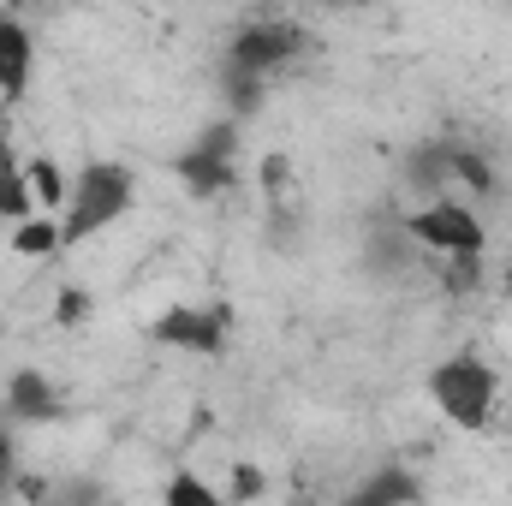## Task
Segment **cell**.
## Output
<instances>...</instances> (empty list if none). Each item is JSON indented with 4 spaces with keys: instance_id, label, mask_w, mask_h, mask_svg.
<instances>
[{
    "instance_id": "cell-11",
    "label": "cell",
    "mask_w": 512,
    "mask_h": 506,
    "mask_svg": "<svg viewBox=\"0 0 512 506\" xmlns=\"http://www.w3.org/2000/svg\"><path fill=\"white\" fill-rule=\"evenodd\" d=\"M30 215H36V197H30V179H24L18 143H12V131H6V137H0V221L18 227V221H30Z\"/></svg>"
},
{
    "instance_id": "cell-9",
    "label": "cell",
    "mask_w": 512,
    "mask_h": 506,
    "mask_svg": "<svg viewBox=\"0 0 512 506\" xmlns=\"http://www.w3.org/2000/svg\"><path fill=\"white\" fill-rule=\"evenodd\" d=\"M447 149H453V143H411V149H405V161H399V185H405V191H417L423 203L447 197V191H453Z\"/></svg>"
},
{
    "instance_id": "cell-21",
    "label": "cell",
    "mask_w": 512,
    "mask_h": 506,
    "mask_svg": "<svg viewBox=\"0 0 512 506\" xmlns=\"http://www.w3.org/2000/svg\"><path fill=\"white\" fill-rule=\"evenodd\" d=\"M48 506H108V489H102L96 477H66V483L48 495Z\"/></svg>"
},
{
    "instance_id": "cell-1",
    "label": "cell",
    "mask_w": 512,
    "mask_h": 506,
    "mask_svg": "<svg viewBox=\"0 0 512 506\" xmlns=\"http://www.w3.org/2000/svg\"><path fill=\"white\" fill-rule=\"evenodd\" d=\"M137 203V173L126 161H84L72 173V203L60 215V245H84L96 233H108L114 221H126Z\"/></svg>"
},
{
    "instance_id": "cell-4",
    "label": "cell",
    "mask_w": 512,
    "mask_h": 506,
    "mask_svg": "<svg viewBox=\"0 0 512 506\" xmlns=\"http://www.w3.org/2000/svg\"><path fill=\"white\" fill-rule=\"evenodd\" d=\"M310 48V36L292 24V18H245L233 36H227V66H245L256 78H268V72H280L286 60H298Z\"/></svg>"
},
{
    "instance_id": "cell-20",
    "label": "cell",
    "mask_w": 512,
    "mask_h": 506,
    "mask_svg": "<svg viewBox=\"0 0 512 506\" xmlns=\"http://www.w3.org/2000/svg\"><path fill=\"white\" fill-rule=\"evenodd\" d=\"M191 149L221 155V161H239V126H233V120H215V126H203L197 137H191Z\"/></svg>"
},
{
    "instance_id": "cell-17",
    "label": "cell",
    "mask_w": 512,
    "mask_h": 506,
    "mask_svg": "<svg viewBox=\"0 0 512 506\" xmlns=\"http://www.w3.org/2000/svg\"><path fill=\"white\" fill-rule=\"evenodd\" d=\"M483 274H489V256H447L441 262V292L447 298H477Z\"/></svg>"
},
{
    "instance_id": "cell-8",
    "label": "cell",
    "mask_w": 512,
    "mask_h": 506,
    "mask_svg": "<svg viewBox=\"0 0 512 506\" xmlns=\"http://www.w3.org/2000/svg\"><path fill=\"white\" fill-rule=\"evenodd\" d=\"M173 179L191 191V197H227L239 185V161H221V155H203V149H179L173 155Z\"/></svg>"
},
{
    "instance_id": "cell-23",
    "label": "cell",
    "mask_w": 512,
    "mask_h": 506,
    "mask_svg": "<svg viewBox=\"0 0 512 506\" xmlns=\"http://www.w3.org/2000/svg\"><path fill=\"white\" fill-rule=\"evenodd\" d=\"M18 477H24V471H18V429L0 423V495L18 489Z\"/></svg>"
},
{
    "instance_id": "cell-14",
    "label": "cell",
    "mask_w": 512,
    "mask_h": 506,
    "mask_svg": "<svg viewBox=\"0 0 512 506\" xmlns=\"http://www.w3.org/2000/svg\"><path fill=\"white\" fill-rule=\"evenodd\" d=\"M221 96H227V120L239 126V120L262 114V102H268V78H256V72H245V66H227V60H221Z\"/></svg>"
},
{
    "instance_id": "cell-22",
    "label": "cell",
    "mask_w": 512,
    "mask_h": 506,
    "mask_svg": "<svg viewBox=\"0 0 512 506\" xmlns=\"http://www.w3.org/2000/svg\"><path fill=\"white\" fill-rule=\"evenodd\" d=\"M90 310H96V304H90L84 286H60V298H54V322H60V328H84Z\"/></svg>"
},
{
    "instance_id": "cell-7",
    "label": "cell",
    "mask_w": 512,
    "mask_h": 506,
    "mask_svg": "<svg viewBox=\"0 0 512 506\" xmlns=\"http://www.w3.org/2000/svg\"><path fill=\"white\" fill-rule=\"evenodd\" d=\"M6 417L12 423H60L66 417V399H60V387L48 370H12L6 376Z\"/></svg>"
},
{
    "instance_id": "cell-6",
    "label": "cell",
    "mask_w": 512,
    "mask_h": 506,
    "mask_svg": "<svg viewBox=\"0 0 512 506\" xmlns=\"http://www.w3.org/2000/svg\"><path fill=\"white\" fill-rule=\"evenodd\" d=\"M36 78V30L18 12H0V102L18 108Z\"/></svg>"
},
{
    "instance_id": "cell-16",
    "label": "cell",
    "mask_w": 512,
    "mask_h": 506,
    "mask_svg": "<svg viewBox=\"0 0 512 506\" xmlns=\"http://www.w3.org/2000/svg\"><path fill=\"white\" fill-rule=\"evenodd\" d=\"M6 245H12V256H24V262H42V256L66 251V245H60V221H54V215H30V221H18Z\"/></svg>"
},
{
    "instance_id": "cell-3",
    "label": "cell",
    "mask_w": 512,
    "mask_h": 506,
    "mask_svg": "<svg viewBox=\"0 0 512 506\" xmlns=\"http://www.w3.org/2000/svg\"><path fill=\"white\" fill-rule=\"evenodd\" d=\"M399 233L417 245V251L429 256H489V227H483V215L471 209V203H459V197H435V203H417L405 221H399Z\"/></svg>"
},
{
    "instance_id": "cell-19",
    "label": "cell",
    "mask_w": 512,
    "mask_h": 506,
    "mask_svg": "<svg viewBox=\"0 0 512 506\" xmlns=\"http://www.w3.org/2000/svg\"><path fill=\"white\" fill-rule=\"evenodd\" d=\"M262 495H268V471H262V465L245 459V465L227 471V501L233 506H251V501H262Z\"/></svg>"
},
{
    "instance_id": "cell-10",
    "label": "cell",
    "mask_w": 512,
    "mask_h": 506,
    "mask_svg": "<svg viewBox=\"0 0 512 506\" xmlns=\"http://www.w3.org/2000/svg\"><path fill=\"white\" fill-rule=\"evenodd\" d=\"M417 501H423L417 477H411L405 465H382V471H370L340 506H417Z\"/></svg>"
},
{
    "instance_id": "cell-2",
    "label": "cell",
    "mask_w": 512,
    "mask_h": 506,
    "mask_svg": "<svg viewBox=\"0 0 512 506\" xmlns=\"http://www.w3.org/2000/svg\"><path fill=\"white\" fill-rule=\"evenodd\" d=\"M429 399H435V411H441L453 429L483 435V429L495 423V405H501V376H495L477 352H453V358H441V364L429 370Z\"/></svg>"
},
{
    "instance_id": "cell-15",
    "label": "cell",
    "mask_w": 512,
    "mask_h": 506,
    "mask_svg": "<svg viewBox=\"0 0 512 506\" xmlns=\"http://www.w3.org/2000/svg\"><path fill=\"white\" fill-rule=\"evenodd\" d=\"M161 506H233L221 483H209L203 471H167L161 483Z\"/></svg>"
},
{
    "instance_id": "cell-24",
    "label": "cell",
    "mask_w": 512,
    "mask_h": 506,
    "mask_svg": "<svg viewBox=\"0 0 512 506\" xmlns=\"http://www.w3.org/2000/svg\"><path fill=\"white\" fill-rule=\"evenodd\" d=\"M6 131H12V108H6V102H0V137H6Z\"/></svg>"
},
{
    "instance_id": "cell-12",
    "label": "cell",
    "mask_w": 512,
    "mask_h": 506,
    "mask_svg": "<svg viewBox=\"0 0 512 506\" xmlns=\"http://www.w3.org/2000/svg\"><path fill=\"white\" fill-rule=\"evenodd\" d=\"M24 179H30V197H36V215H66V203H72V173L54 161V155H30L24 161Z\"/></svg>"
},
{
    "instance_id": "cell-5",
    "label": "cell",
    "mask_w": 512,
    "mask_h": 506,
    "mask_svg": "<svg viewBox=\"0 0 512 506\" xmlns=\"http://www.w3.org/2000/svg\"><path fill=\"white\" fill-rule=\"evenodd\" d=\"M155 346H173V352H191V358H215L227 346V310H203V304H167L155 322H149Z\"/></svg>"
},
{
    "instance_id": "cell-13",
    "label": "cell",
    "mask_w": 512,
    "mask_h": 506,
    "mask_svg": "<svg viewBox=\"0 0 512 506\" xmlns=\"http://www.w3.org/2000/svg\"><path fill=\"white\" fill-rule=\"evenodd\" d=\"M447 173H453L459 191H477V197H495V191H501L495 161H489L483 149H471V143H453V149H447Z\"/></svg>"
},
{
    "instance_id": "cell-18",
    "label": "cell",
    "mask_w": 512,
    "mask_h": 506,
    "mask_svg": "<svg viewBox=\"0 0 512 506\" xmlns=\"http://www.w3.org/2000/svg\"><path fill=\"white\" fill-rule=\"evenodd\" d=\"M256 191H262L274 209H286V203H292V161H286V155H262V161H256Z\"/></svg>"
}]
</instances>
